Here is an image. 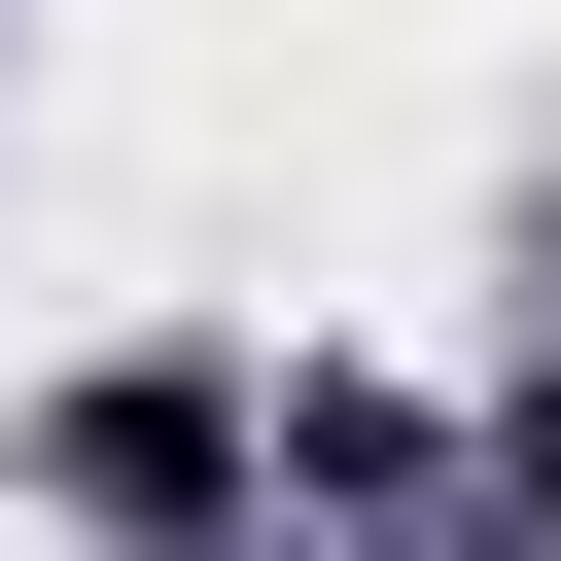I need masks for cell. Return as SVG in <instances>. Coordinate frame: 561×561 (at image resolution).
Returning a JSON list of instances; mask_svg holds the SVG:
<instances>
[{
  "instance_id": "obj_1",
  "label": "cell",
  "mask_w": 561,
  "mask_h": 561,
  "mask_svg": "<svg viewBox=\"0 0 561 561\" xmlns=\"http://www.w3.org/2000/svg\"><path fill=\"white\" fill-rule=\"evenodd\" d=\"M35 491H70V526H140V561H175V526H245V386H210V351H105V386L35 421Z\"/></svg>"
},
{
  "instance_id": "obj_2",
  "label": "cell",
  "mask_w": 561,
  "mask_h": 561,
  "mask_svg": "<svg viewBox=\"0 0 561 561\" xmlns=\"http://www.w3.org/2000/svg\"><path fill=\"white\" fill-rule=\"evenodd\" d=\"M491 491H526V526H561V386H526V421H491Z\"/></svg>"
}]
</instances>
